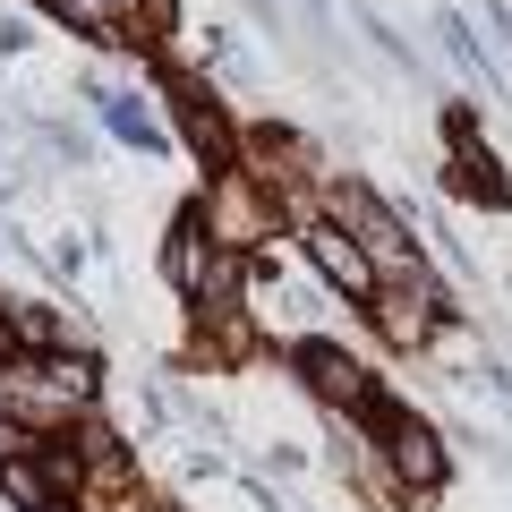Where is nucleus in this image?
I'll return each mask as SVG.
<instances>
[{
  "instance_id": "f257e3e1",
  "label": "nucleus",
  "mask_w": 512,
  "mask_h": 512,
  "mask_svg": "<svg viewBox=\"0 0 512 512\" xmlns=\"http://www.w3.org/2000/svg\"><path fill=\"white\" fill-rule=\"evenodd\" d=\"M0 410L26 427H52L94 410V359H69V350H43V359H9L0 367Z\"/></svg>"
},
{
  "instance_id": "f03ea898",
  "label": "nucleus",
  "mask_w": 512,
  "mask_h": 512,
  "mask_svg": "<svg viewBox=\"0 0 512 512\" xmlns=\"http://www.w3.org/2000/svg\"><path fill=\"white\" fill-rule=\"evenodd\" d=\"M325 222H342V231L376 256L384 282H410V274H419V248H410L402 214H393V205H384L367 180H333V188H325Z\"/></svg>"
},
{
  "instance_id": "7ed1b4c3",
  "label": "nucleus",
  "mask_w": 512,
  "mask_h": 512,
  "mask_svg": "<svg viewBox=\"0 0 512 512\" xmlns=\"http://www.w3.org/2000/svg\"><path fill=\"white\" fill-rule=\"evenodd\" d=\"M163 274H171V291H188L197 308H239V282H248V256L239 248H222L214 231H205L197 214L171 231V248H163Z\"/></svg>"
},
{
  "instance_id": "20e7f679",
  "label": "nucleus",
  "mask_w": 512,
  "mask_h": 512,
  "mask_svg": "<svg viewBox=\"0 0 512 512\" xmlns=\"http://www.w3.org/2000/svg\"><path fill=\"white\" fill-rule=\"evenodd\" d=\"M265 214H274V205L256 197V180H248V171H222V180L205 188V205H197V222L222 239V248H239V256H248L256 239H265Z\"/></svg>"
},
{
  "instance_id": "39448f33",
  "label": "nucleus",
  "mask_w": 512,
  "mask_h": 512,
  "mask_svg": "<svg viewBox=\"0 0 512 512\" xmlns=\"http://www.w3.org/2000/svg\"><path fill=\"white\" fill-rule=\"evenodd\" d=\"M291 359H299V376H308V393H316L325 410H350V419H359V410H376V384H367V367L350 359V350H333V342H299Z\"/></svg>"
},
{
  "instance_id": "423d86ee",
  "label": "nucleus",
  "mask_w": 512,
  "mask_h": 512,
  "mask_svg": "<svg viewBox=\"0 0 512 512\" xmlns=\"http://www.w3.org/2000/svg\"><path fill=\"white\" fill-rule=\"evenodd\" d=\"M299 239H308V265H316V274L333 282V291H350V299H376V291H384L376 256H367L359 239L342 231V222H308V231H299Z\"/></svg>"
},
{
  "instance_id": "0eeeda50",
  "label": "nucleus",
  "mask_w": 512,
  "mask_h": 512,
  "mask_svg": "<svg viewBox=\"0 0 512 512\" xmlns=\"http://www.w3.org/2000/svg\"><path fill=\"white\" fill-rule=\"evenodd\" d=\"M384 470L402 478L410 495H436V478H444V436L427 419H402V410H393V419H384Z\"/></svg>"
},
{
  "instance_id": "6e6552de",
  "label": "nucleus",
  "mask_w": 512,
  "mask_h": 512,
  "mask_svg": "<svg viewBox=\"0 0 512 512\" xmlns=\"http://www.w3.org/2000/svg\"><path fill=\"white\" fill-rule=\"evenodd\" d=\"M180 128H188V146H197V154H205L214 171H231L239 137H231V120L214 111V94H180Z\"/></svg>"
},
{
  "instance_id": "1a4fd4ad",
  "label": "nucleus",
  "mask_w": 512,
  "mask_h": 512,
  "mask_svg": "<svg viewBox=\"0 0 512 512\" xmlns=\"http://www.w3.org/2000/svg\"><path fill=\"white\" fill-rule=\"evenodd\" d=\"M94 103H103V128H111V137H128V146H146V154H154V146H171L146 94H111V86H94Z\"/></svg>"
},
{
  "instance_id": "9d476101",
  "label": "nucleus",
  "mask_w": 512,
  "mask_h": 512,
  "mask_svg": "<svg viewBox=\"0 0 512 512\" xmlns=\"http://www.w3.org/2000/svg\"><path fill=\"white\" fill-rule=\"evenodd\" d=\"M0 495H9V504H18V512H43V504H52V461H43V453H9V461H0Z\"/></svg>"
},
{
  "instance_id": "9b49d317",
  "label": "nucleus",
  "mask_w": 512,
  "mask_h": 512,
  "mask_svg": "<svg viewBox=\"0 0 512 512\" xmlns=\"http://www.w3.org/2000/svg\"><path fill=\"white\" fill-rule=\"evenodd\" d=\"M436 35H444V60H453L461 77L495 86V69H487V52H478V35H470V18H461V9H444V18H436Z\"/></svg>"
},
{
  "instance_id": "f8f14e48",
  "label": "nucleus",
  "mask_w": 512,
  "mask_h": 512,
  "mask_svg": "<svg viewBox=\"0 0 512 512\" xmlns=\"http://www.w3.org/2000/svg\"><path fill=\"white\" fill-rule=\"evenodd\" d=\"M52 9H60L69 26H94V35H111V26L128 18V0H52Z\"/></svg>"
},
{
  "instance_id": "ddd939ff",
  "label": "nucleus",
  "mask_w": 512,
  "mask_h": 512,
  "mask_svg": "<svg viewBox=\"0 0 512 512\" xmlns=\"http://www.w3.org/2000/svg\"><path fill=\"white\" fill-rule=\"evenodd\" d=\"M128 26L137 35H171L180 26V0H128Z\"/></svg>"
},
{
  "instance_id": "4468645a",
  "label": "nucleus",
  "mask_w": 512,
  "mask_h": 512,
  "mask_svg": "<svg viewBox=\"0 0 512 512\" xmlns=\"http://www.w3.org/2000/svg\"><path fill=\"white\" fill-rule=\"evenodd\" d=\"M43 512H86V504H77V495H52V504H43Z\"/></svg>"
},
{
  "instance_id": "2eb2a0df",
  "label": "nucleus",
  "mask_w": 512,
  "mask_h": 512,
  "mask_svg": "<svg viewBox=\"0 0 512 512\" xmlns=\"http://www.w3.org/2000/svg\"><path fill=\"white\" fill-rule=\"evenodd\" d=\"M0 248H9V222H0Z\"/></svg>"
}]
</instances>
